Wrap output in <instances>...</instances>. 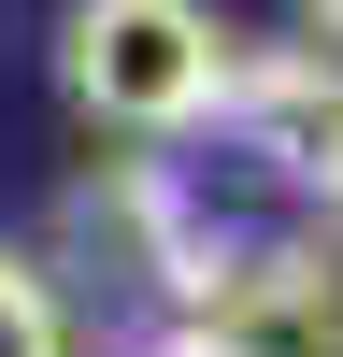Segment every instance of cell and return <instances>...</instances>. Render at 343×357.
<instances>
[{
    "instance_id": "6da1fadb",
    "label": "cell",
    "mask_w": 343,
    "mask_h": 357,
    "mask_svg": "<svg viewBox=\"0 0 343 357\" xmlns=\"http://www.w3.org/2000/svg\"><path fill=\"white\" fill-rule=\"evenodd\" d=\"M229 57H243V43H229L200 0H72V15H57V86H72V114L114 129V143L215 129Z\"/></svg>"
},
{
    "instance_id": "7a4b0ae2",
    "label": "cell",
    "mask_w": 343,
    "mask_h": 357,
    "mask_svg": "<svg viewBox=\"0 0 343 357\" xmlns=\"http://www.w3.org/2000/svg\"><path fill=\"white\" fill-rule=\"evenodd\" d=\"M215 114H229V143H243L286 200L343 215V57H329V43H257V57H229V100H215Z\"/></svg>"
},
{
    "instance_id": "3957f363",
    "label": "cell",
    "mask_w": 343,
    "mask_h": 357,
    "mask_svg": "<svg viewBox=\"0 0 343 357\" xmlns=\"http://www.w3.org/2000/svg\"><path fill=\"white\" fill-rule=\"evenodd\" d=\"M172 329L215 343V357H343V257H314V243H257V257H229Z\"/></svg>"
},
{
    "instance_id": "277c9868",
    "label": "cell",
    "mask_w": 343,
    "mask_h": 357,
    "mask_svg": "<svg viewBox=\"0 0 343 357\" xmlns=\"http://www.w3.org/2000/svg\"><path fill=\"white\" fill-rule=\"evenodd\" d=\"M0 357H72V314H57L43 257H15V243H0Z\"/></svg>"
},
{
    "instance_id": "5b68a950",
    "label": "cell",
    "mask_w": 343,
    "mask_h": 357,
    "mask_svg": "<svg viewBox=\"0 0 343 357\" xmlns=\"http://www.w3.org/2000/svg\"><path fill=\"white\" fill-rule=\"evenodd\" d=\"M300 29H314V43H329V57H343V0H300Z\"/></svg>"
},
{
    "instance_id": "8992f818",
    "label": "cell",
    "mask_w": 343,
    "mask_h": 357,
    "mask_svg": "<svg viewBox=\"0 0 343 357\" xmlns=\"http://www.w3.org/2000/svg\"><path fill=\"white\" fill-rule=\"evenodd\" d=\"M158 357H215V343H186V329H172V343H158Z\"/></svg>"
}]
</instances>
